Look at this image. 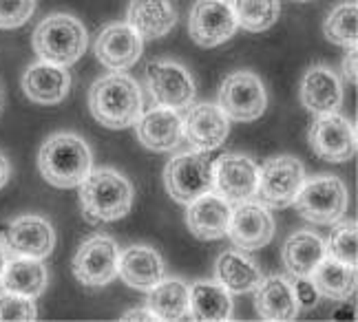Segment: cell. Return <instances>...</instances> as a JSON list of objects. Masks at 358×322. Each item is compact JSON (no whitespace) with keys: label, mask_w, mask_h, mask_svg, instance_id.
Segmentation results:
<instances>
[{"label":"cell","mask_w":358,"mask_h":322,"mask_svg":"<svg viewBox=\"0 0 358 322\" xmlns=\"http://www.w3.org/2000/svg\"><path fill=\"white\" fill-rule=\"evenodd\" d=\"M148 309L153 312L155 320L175 322L190 318L188 302V285L179 278H162V281L148 289Z\"/></svg>","instance_id":"f546056e"},{"label":"cell","mask_w":358,"mask_h":322,"mask_svg":"<svg viewBox=\"0 0 358 322\" xmlns=\"http://www.w3.org/2000/svg\"><path fill=\"white\" fill-rule=\"evenodd\" d=\"M255 293V307L261 320L290 322L299 316L301 305L296 300L294 283L287 276H268L259 283Z\"/></svg>","instance_id":"7402d4cb"},{"label":"cell","mask_w":358,"mask_h":322,"mask_svg":"<svg viewBox=\"0 0 358 322\" xmlns=\"http://www.w3.org/2000/svg\"><path fill=\"white\" fill-rule=\"evenodd\" d=\"M164 186L177 203H190L199 194L213 190L210 152H184L173 157L164 168Z\"/></svg>","instance_id":"8992f818"},{"label":"cell","mask_w":358,"mask_h":322,"mask_svg":"<svg viewBox=\"0 0 358 322\" xmlns=\"http://www.w3.org/2000/svg\"><path fill=\"white\" fill-rule=\"evenodd\" d=\"M9 179H11V163L3 152H0V190L9 184Z\"/></svg>","instance_id":"f35d334b"},{"label":"cell","mask_w":358,"mask_h":322,"mask_svg":"<svg viewBox=\"0 0 358 322\" xmlns=\"http://www.w3.org/2000/svg\"><path fill=\"white\" fill-rule=\"evenodd\" d=\"M127 24L133 27L142 40H157L177 24V11L171 0H131Z\"/></svg>","instance_id":"cb8c5ba5"},{"label":"cell","mask_w":358,"mask_h":322,"mask_svg":"<svg viewBox=\"0 0 358 322\" xmlns=\"http://www.w3.org/2000/svg\"><path fill=\"white\" fill-rule=\"evenodd\" d=\"M0 113H3V104H0Z\"/></svg>","instance_id":"60d3db41"},{"label":"cell","mask_w":358,"mask_h":322,"mask_svg":"<svg viewBox=\"0 0 358 322\" xmlns=\"http://www.w3.org/2000/svg\"><path fill=\"white\" fill-rule=\"evenodd\" d=\"M184 119L186 142L203 152H213L222 146L230 133V119L217 104H195L188 108Z\"/></svg>","instance_id":"e0dca14e"},{"label":"cell","mask_w":358,"mask_h":322,"mask_svg":"<svg viewBox=\"0 0 358 322\" xmlns=\"http://www.w3.org/2000/svg\"><path fill=\"white\" fill-rule=\"evenodd\" d=\"M310 148L316 157L329 163L350 161L356 155V129L354 124L338 113L316 115L310 126Z\"/></svg>","instance_id":"8fae6325"},{"label":"cell","mask_w":358,"mask_h":322,"mask_svg":"<svg viewBox=\"0 0 358 322\" xmlns=\"http://www.w3.org/2000/svg\"><path fill=\"white\" fill-rule=\"evenodd\" d=\"M117 243L108 236H91L78 247L71 270L78 283L87 287H104L117 276Z\"/></svg>","instance_id":"7c38bea8"},{"label":"cell","mask_w":358,"mask_h":322,"mask_svg":"<svg viewBox=\"0 0 358 322\" xmlns=\"http://www.w3.org/2000/svg\"><path fill=\"white\" fill-rule=\"evenodd\" d=\"M117 274L129 287L148 291L166 276V268H164V261L157 249L146 245H135L129 247L124 254H120Z\"/></svg>","instance_id":"603a6c76"},{"label":"cell","mask_w":358,"mask_h":322,"mask_svg":"<svg viewBox=\"0 0 358 322\" xmlns=\"http://www.w3.org/2000/svg\"><path fill=\"white\" fill-rule=\"evenodd\" d=\"M217 100V106L224 110L226 117L235 122H255L268 108L266 87L252 71H235L224 78Z\"/></svg>","instance_id":"52a82bcc"},{"label":"cell","mask_w":358,"mask_h":322,"mask_svg":"<svg viewBox=\"0 0 358 322\" xmlns=\"http://www.w3.org/2000/svg\"><path fill=\"white\" fill-rule=\"evenodd\" d=\"M310 281L319 296L332 300H350L356 291V265L341 263L332 256H325L316 270L312 272Z\"/></svg>","instance_id":"4316f807"},{"label":"cell","mask_w":358,"mask_h":322,"mask_svg":"<svg viewBox=\"0 0 358 322\" xmlns=\"http://www.w3.org/2000/svg\"><path fill=\"white\" fill-rule=\"evenodd\" d=\"M146 84L153 102L164 108L182 110L195 100V80L184 64L175 60H153L146 66Z\"/></svg>","instance_id":"9c48e42d"},{"label":"cell","mask_w":358,"mask_h":322,"mask_svg":"<svg viewBox=\"0 0 358 322\" xmlns=\"http://www.w3.org/2000/svg\"><path fill=\"white\" fill-rule=\"evenodd\" d=\"M283 265L290 276L294 278H310L312 272L316 270L325 258V243L319 234L301 230L294 232L292 236H287V241L283 243L281 249Z\"/></svg>","instance_id":"d4e9b609"},{"label":"cell","mask_w":358,"mask_h":322,"mask_svg":"<svg viewBox=\"0 0 358 322\" xmlns=\"http://www.w3.org/2000/svg\"><path fill=\"white\" fill-rule=\"evenodd\" d=\"M36 0H0V29H18L31 20Z\"/></svg>","instance_id":"e575fe53"},{"label":"cell","mask_w":358,"mask_h":322,"mask_svg":"<svg viewBox=\"0 0 358 322\" xmlns=\"http://www.w3.org/2000/svg\"><path fill=\"white\" fill-rule=\"evenodd\" d=\"M301 104L312 115L338 113L343 106V84L341 78L325 64L310 66L301 80Z\"/></svg>","instance_id":"ffe728a7"},{"label":"cell","mask_w":358,"mask_h":322,"mask_svg":"<svg viewBox=\"0 0 358 322\" xmlns=\"http://www.w3.org/2000/svg\"><path fill=\"white\" fill-rule=\"evenodd\" d=\"M38 318L36 302L29 296L13 291L0 293V320L3 322H31Z\"/></svg>","instance_id":"836d02e7"},{"label":"cell","mask_w":358,"mask_h":322,"mask_svg":"<svg viewBox=\"0 0 358 322\" xmlns=\"http://www.w3.org/2000/svg\"><path fill=\"white\" fill-rule=\"evenodd\" d=\"M135 137L146 150L171 152L182 146L184 139V119L173 108L155 106L137 117Z\"/></svg>","instance_id":"2e32d148"},{"label":"cell","mask_w":358,"mask_h":322,"mask_svg":"<svg viewBox=\"0 0 358 322\" xmlns=\"http://www.w3.org/2000/svg\"><path fill=\"white\" fill-rule=\"evenodd\" d=\"M80 188L82 217L91 226L120 221L131 212L133 186L115 168H91Z\"/></svg>","instance_id":"7a4b0ae2"},{"label":"cell","mask_w":358,"mask_h":322,"mask_svg":"<svg viewBox=\"0 0 358 322\" xmlns=\"http://www.w3.org/2000/svg\"><path fill=\"white\" fill-rule=\"evenodd\" d=\"M294 291L301 307H312L319 300V291L314 289L310 278H294Z\"/></svg>","instance_id":"d590c367"},{"label":"cell","mask_w":358,"mask_h":322,"mask_svg":"<svg viewBox=\"0 0 358 322\" xmlns=\"http://www.w3.org/2000/svg\"><path fill=\"white\" fill-rule=\"evenodd\" d=\"M323 34L332 45L352 49L358 40V5L354 3H341L327 13L323 22Z\"/></svg>","instance_id":"1f68e13d"},{"label":"cell","mask_w":358,"mask_h":322,"mask_svg":"<svg viewBox=\"0 0 358 322\" xmlns=\"http://www.w3.org/2000/svg\"><path fill=\"white\" fill-rule=\"evenodd\" d=\"M3 245L13 256H29L43 261L56 247V230L43 217L24 214L13 219L5 228Z\"/></svg>","instance_id":"5bb4252c"},{"label":"cell","mask_w":358,"mask_h":322,"mask_svg":"<svg viewBox=\"0 0 358 322\" xmlns=\"http://www.w3.org/2000/svg\"><path fill=\"white\" fill-rule=\"evenodd\" d=\"M142 38L127 22H111L95 40V58L111 71H124L142 58Z\"/></svg>","instance_id":"ac0fdd59"},{"label":"cell","mask_w":358,"mask_h":322,"mask_svg":"<svg viewBox=\"0 0 358 322\" xmlns=\"http://www.w3.org/2000/svg\"><path fill=\"white\" fill-rule=\"evenodd\" d=\"M303 181H306V170H303V163L296 157H270L259 168L255 197H259V203H264L266 207L281 210L292 205Z\"/></svg>","instance_id":"ba28073f"},{"label":"cell","mask_w":358,"mask_h":322,"mask_svg":"<svg viewBox=\"0 0 358 322\" xmlns=\"http://www.w3.org/2000/svg\"><path fill=\"white\" fill-rule=\"evenodd\" d=\"M122 320H124V322H153L155 316H153V312H150L148 307H146V309H133V312H129V314H124Z\"/></svg>","instance_id":"74e56055"},{"label":"cell","mask_w":358,"mask_h":322,"mask_svg":"<svg viewBox=\"0 0 358 322\" xmlns=\"http://www.w3.org/2000/svg\"><path fill=\"white\" fill-rule=\"evenodd\" d=\"M47 268L40 258H29V256H16L7 261L5 272H3V281L0 287L5 291L20 293V296H29L38 298L40 293L47 289Z\"/></svg>","instance_id":"f1b7e54d"},{"label":"cell","mask_w":358,"mask_h":322,"mask_svg":"<svg viewBox=\"0 0 358 322\" xmlns=\"http://www.w3.org/2000/svg\"><path fill=\"white\" fill-rule=\"evenodd\" d=\"M22 91L36 104H60L71 93V73H69L66 66H58L45 60L34 62L27 66L22 75Z\"/></svg>","instance_id":"44dd1931"},{"label":"cell","mask_w":358,"mask_h":322,"mask_svg":"<svg viewBox=\"0 0 358 322\" xmlns=\"http://www.w3.org/2000/svg\"><path fill=\"white\" fill-rule=\"evenodd\" d=\"M232 205L217 192H203L192 199L186 210V226L199 241H217L228 234Z\"/></svg>","instance_id":"d6986e66"},{"label":"cell","mask_w":358,"mask_h":322,"mask_svg":"<svg viewBox=\"0 0 358 322\" xmlns=\"http://www.w3.org/2000/svg\"><path fill=\"white\" fill-rule=\"evenodd\" d=\"M356 64H358V53H356V47H352L345 58H343V75H345V80H350L352 84H356V80H358Z\"/></svg>","instance_id":"8d00e7d4"},{"label":"cell","mask_w":358,"mask_h":322,"mask_svg":"<svg viewBox=\"0 0 358 322\" xmlns=\"http://www.w3.org/2000/svg\"><path fill=\"white\" fill-rule=\"evenodd\" d=\"M325 256H332L341 263L356 265L358 258V228L356 221H336L334 230L325 243Z\"/></svg>","instance_id":"d6a6232c"},{"label":"cell","mask_w":358,"mask_h":322,"mask_svg":"<svg viewBox=\"0 0 358 322\" xmlns=\"http://www.w3.org/2000/svg\"><path fill=\"white\" fill-rule=\"evenodd\" d=\"M142 108L140 84L122 71L98 78L89 89V110L104 129H129L142 115Z\"/></svg>","instance_id":"6da1fadb"},{"label":"cell","mask_w":358,"mask_h":322,"mask_svg":"<svg viewBox=\"0 0 358 322\" xmlns=\"http://www.w3.org/2000/svg\"><path fill=\"white\" fill-rule=\"evenodd\" d=\"M9 256H7V247L0 243V281H3V272H5V265H7Z\"/></svg>","instance_id":"ab89813d"},{"label":"cell","mask_w":358,"mask_h":322,"mask_svg":"<svg viewBox=\"0 0 358 322\" xmlns=\"http://www.w3.org/2000/svg\"><path fill=\"white\" fill-rule=\"evenodd\" d=\"M301 3H308V0H301Z\"/></svg>","instance_id":"b9f144b4"},{"label":"cell","mask_w":358,"mask_h":322,"mask_svg":"<svg viewBox=\"0 0 358 322\" xmlns=\"http://www.w3.org/2000/svg\"><path fill=\"white\" fill-rule=\"evenodd\" d=\"M228 236L235 247L243 251H255L266 247L274 236V219L264 203L243 201L232 210L228 223Z\"/></svg>","instance_id":"9a60e30c"},{"label":"cell","mask_w":358,"mask_h":322,"mask_svg":"<svg viewBox=\"0 0 358 322\" xmlns=\"http://www.w3.org/2000/svg\"><path fill=\"white\" fill-rule=\"evenodd\" d=\"M91 148L76 133H53L38 152V170L49 186L78 188L91 173Z\"/></svg>","instance_id":"3957f363"},{"label":"cell","mask_w":358,"mask_h":322,"mask_svg":"<svg viewBox=\"0 0 358 322\" xmlns=\"http://www.w3.org/2000/svg\"><path fill=\"white\" fill-rule=\"evenodd\" d=\"M237 27L248 34H264L277 24L281 16L279 0H230Z\"/></svg>","instance_id":"4dcf8cb0"},{"label":"cell","mask_w":358,"mask_h":322,"mask_svg":"<svg viewBox=\"0 0 358 322\" xmlns=\"http://www.w3.org/2000/svg\"><path fill=\"white\" fill-rule=\"evenodd\" d=\"M89 47V34L76 16L53 13L36 27L34 51L40 60L71 66L76 64Z\"/></svg>","instance_id":"277c9868"},{"label":"cell","mask_w":358,"mask_h":322,"mask_svg":"<svg viewBox=\"0 0 358 322\" xmlns=\"http://www.w3.org/2000/svg\"><path fill=\"white\" fill-rule=\"evenodd\" d=\"M259 166L241 152H224L213 161V192L230 205L250 201L257 194Z\"/></svg>","instance_id":"30bf717a"},{"label":"cell","mask_w":358,"mask_h":322,"mask_svg":"<svg viewBox=\"0 0 358 322\" xmlns=\"http://www.w3.org/2000/svg\"><path fill=\"white\" fill-rule=\"evenodd\" d=\"M232 293L219 283L199 281L188 287L190 318L199 322H226L232 318Z\"/></svg>","instance_id":"83f0119b"},{"label":"cell","mask_w":358,"mask_h":322,"mask_svg":"<svg viewBox=\"0 0 358 322\" xmlns=\"http://www.w3.org/2000/svg\"><path fill=\"white\" fill-rule=\"evenodd\" d=\"M237 31L230 0H197L188 18V36L195 45L213 49L224 45Z\"/></svg>","instance_id":"4fadbf2b"},{"label":"cell","mask_w":358,"mask_h":322,"mask_svg":"<svg viewBox=\"0 0 358 322\" xmlns=\"http://www.w3.org/2000/svg\"><path fill=\"white\" fill-rule=\"evenodd\" d=\"M348 188L338 177H314L303 181L292 205L296 214L314 226H334L348 212Z\"/></svg>","instance_id":"5b68a950"},{"label":"cell","mask_w":358,"mask_h":322,"mask_svg":"<svg viewBox=\"0 0 358 322\" xmlns=\"http://www.w3.org/2000/svg\"><path fill=\"white\" fill-rule=\"evenodd\" d=\"M215 278L228 293H252L264 281V274L241 251H222L215 263Z\"/></svg>","instance_id":"484cf974"}]
</instances>
